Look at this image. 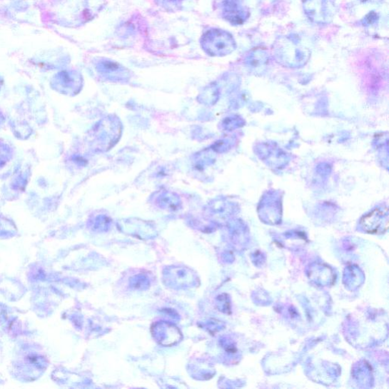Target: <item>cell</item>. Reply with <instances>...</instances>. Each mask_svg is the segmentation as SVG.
<instances>
[{
    "mask_svg": "<svg viewBox=\"0 0 389 389\" xmlns=\"http://www.w3.org/2000/svg\"><path fill=\"white\" fill-rule=\"evenodd\" d=\"M156 4L167 11H173L180 9L184 0H156Z\"/></svg>",
    "mask_w": 389,
    "mask_h": 389,
    "instance_id": "obj_8",
    "label": "cell"
},
{
    "mask_svg": "<svg viewBox=\"0 0 389 389\" xmlns=\"http://www.w3.org/2000/svg\"><path fill=\"white\" fill-rule=\"evenodd\" d=\"M203 51L212 56H223L232 54L237 49V44L232 35L223 30L211 29L201 39Z\"/></svg>",
    "mask_w": 389,
    "mask_h": 389,
    "instance_id": "obj_2",
    "label": "cell"
},
{
    "mask_svg": "<svg viewBox=\"0 0 389 389\" xmlns=\"http://www.w3.org/2000/svg\"><path fill=\"white\" fill-rule=\"evenodd\" d=\"M96 68L100 74L113 80L125 79L129 76L125 67L106 58L98 59Z\"/></svg>",
    "mask_w": 389,
    "mask_h": 389,
    "instance_id": "obj_6",
    "label": "cell"
},
{
    "mask_svg": "<svg viewBox=\"0 0 389 389\" xmlns=\"http://www.w3.org/2000/svg\"><path fill=\"white\" fill-rule=\"evenodd\" d=\"M268 62L269 54L267 51L262 49H256L251 51L245 59L246 66L256 73L262 72L267 66Z\"/></svg>",
    "mask_w": 389,
    "mask_h": 389,
    "instance_id": "obj_7",
    "label": "cell"
},
{
    "mask_svg": "<svg viewBox=\"0 0 389 389\" xmlns=\"http://www.w3.org/2000/svg\"><path fill=\"white\" fill-rule=\"evenodd\" d=\"M304 13L317 25L331 23L336 13L335 0H303Z\"/></svg>",
    "mask_w": 389,
    "mask_h": 389,
    "instance_id": "obj_3",
    "label": "cell"
},
{
    "mask_svg": "<svg viewBox=\"0 0 389 389\" xmlns=\"http://www.w3.org/2000/svg\"><path fill=\"white\" fill-rule=\"evenodd\" d=\"M378 20V15L375 11H370L369 14L363 18L362 20L363 25L364 26H371L374 25Z\"/></svg>",
    "mask_w": 389,
    "mask_h": 389,
    "instance_id": "obj_9",
    "label": "cell"
},
{
    "mask_svg": "<svg viewBox=\"0 0 389 389\" xmlns=\"http://www.w3.org/2000/svg\"><path fill=\"white\" fill-rule=\"evenodd\" d=\"M276 60L283 66L299 68L310 60L311 51L298 34L279 37L273 46Z\"/></svg>",
    "mask_w": 389,
    "mask_h": 389,
    "instance_id": "obj_1",
    "label": "cell"
},
{
    "mask_svg": "<svg viewBox=\"0 0 389 389\" xmlns=\"http://www.w3.org/2000/svg\"><path fill=\"white\" fill-rule=\"evenodd\" d=\"M360 225L365 232L372 234H382L388 228V210L375 208L360 221Z\"/></svg>",
    "mask_w": 389,
    "mask_h": 389,
    "instance_id": "obj_5",
    "label": "cell"
},
{
    "mask_svg": "<svg viewBox=\"0 0 389 389\" xmlns=\"http://www.w3.org/2000/svg\"><path fill=\"white\" fill-rule=\"evenodd\" d=\"M219 10L221 17L233 26H241L248 20L251 11L243 0H221Z\"/></svg>",
    "mask_w": 389,
    "mask_h": 389,
    "instance_id": "obj_4",
    "label": "cell"
},
{
    "mask_svg": "<svg viewBox=\"0 0 389 389\" xmlns=\"http://www.w3.org/2000/svg\"><path fill=\"white\" fill-rule=\"evenodd\" d=\"M365 2H371V1H375V0H363Z\"/></svg>",
    "mask_w": 389,
    "mask_h": 389,
    "instance_id": "obj_10",
    "label": "cell"
}]
</instances>
